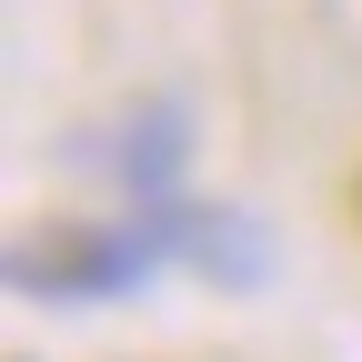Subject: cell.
Here are the masks:
<instances>
[{"mask_svg": "<svg viewBox=\"0 0 362 362\" xmlns=\"http://www.w3.org/2000/svg\"><path fill=\"white\" fill-rule=\"evenodd\" d=\"M141 262H151V242H131V232H90V221H61V232H40V242L11 252V282L40 292V302H101V292H121Z\"/></svg>", "mask_w": 362, "mask_h": 362, "instance_id": "cell-1", "label": "cell"}, {"mask_svg": "<svg viewBox=\"0 0 362 362\" xmlns=\"http://www.w3.org/2000/svg\"><path fill=\"white\" fill-rule=\"evenodd\" d=\"M352 211H362V192H352Z\"/></svg>", "mask_w": 362, "mask_h": 362, "instance_id": "cell-2", "label": "cell"}]
</instances>
